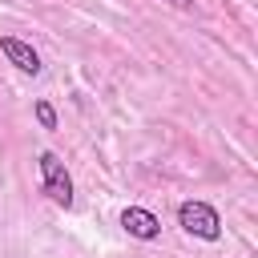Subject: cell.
<instances>
[{"label": "cell", "mask_w": 258, "mask_h": 258, "mask_svg": "<svg viewBox=\"0 0 258 258\" xmlns=\"http://www.w3.org/2000/svg\"><path fill=\"white\" fill-rule=\"evenodd\" d=\"M121 230H125L129 238H137V242H153V238L161 234V222H157L149 210L129 206V210H121Z\"/></svg>", "instance_id": "3"}, {"label": "cell", "mask_w": 258, "mask_h": 258, "mask_svg": "<svg viewBox=\"0 0 258 258\" xmlns=\"http://www.w3.org/2000/svg\"><path fill=\"white\" fill-rule=\"evenodd\" d=\"M177 222H181L185 234H194L202 242H218L222 238V222H218L214 206H206V202H181L177 206Z\"/></svg>", "instance_id": "1"}, {"label": "cell", "mask_w": 258, "mask_h": 258, "mask_svg": "<svg viewBox=\"0 0 258 258\" xmlns=\"http://www.w3.org/2000/svg\"><path fill=\"white\" fill-rule=\"evenodd\" d=\"M40 181H44V194L56 202V206H73V177L64 169V161L56 153H40Z\"/></svg>", "instance_id": "2"}, {"label": "cell", "mask_w": 258, "mask_h": 258, "mask_svg": "<svg viewBox=\"0 0 258 258\" xmlns=\"http://www.w3.org/2000/svg\"><path fill=\"white\" fill-rule=\"evenodd\" d=\"M173 8H194V0H169Z\"/></svg>", "instance_id": "6"}, {"label": "cell", "mask_w": 258, "mask_h": 258, "mask_svg": "<svg viewBox=\"0 0 258 258\" xmlns=\"http://www.w3.org/2000/svg\"><path fill=\"white\" fill-rule=\"evenodd\" d=\"M0 52H4L20 73H32V77H36V73L44 69V64H40V56H36V48H32V44H24V40H16V36H0Z\"/></svg>", "instance_id": "4"}, {"label": "cell", "mask_w": 258, "mask_h": 258, "mask_svg": "<svg viewBox=\"0 0 258 258\" xmlns=\"http://www.w3.org/2000/svg\"><path fill=\"white\" fill-rule=\"evenodd\" d=\"M36 121H40V129H56V109L48 101H36Z\"/></svg>", "instance_id": "5"}]
</instances>
